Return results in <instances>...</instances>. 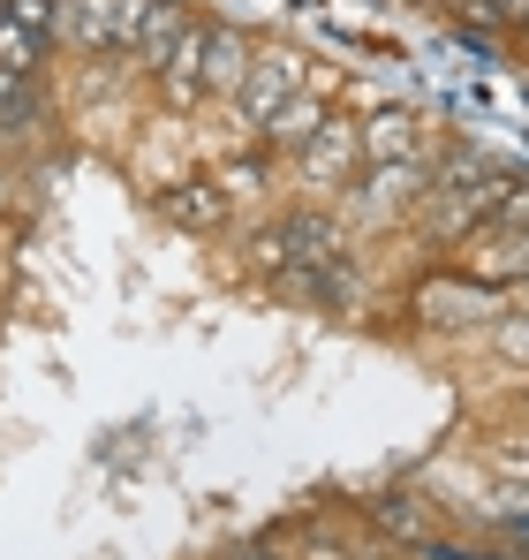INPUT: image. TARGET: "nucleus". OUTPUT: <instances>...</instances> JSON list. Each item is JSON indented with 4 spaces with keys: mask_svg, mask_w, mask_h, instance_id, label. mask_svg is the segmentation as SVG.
<instances>
[{
    "mask_svg": "<svg viewBox=\"0 0 529 560\" xmlns=\"http://www.w3.org/2000/svg\"><path fill=\"white\" fill-rule=\"evenodd\" d=\"M416 318L424 326H484V318H499L507 311V295L492 288V280L477 273H439V280H416Z\"/></svg>",
    "mask_w": 529,
    "mask_h": 560,
    "instance_id": "obj_1",
    "label": "nucleus"
},
{
    "mask_svg": "<svg viewBox=\"0 0 529 560\" xmlns=\"http://www.w3.org/2000/svg\"><path fill=\"white\" fill-rule=\"evenodd\" d=\"M341 258V228L318 220V212H295L280 228L258 235V273H287V266H333Z\"/></svg>",
    "mask_w": 529,
    "mask_h": 560,
    "instance_id": "obj_2",
    "label": "nucleus"
},
{
    "mask_svg": "<svg viewBox=\"0 0 529 560\" xmlns=\"http://www.w3.org/2000/svg\"><path fill=\"white\" fill-rule=\"evenodd\" d=\"M461 273L492 280V288H507V280H529V228L477 220V228L461 235Z\"/></svg>",
    "mask_w": 529,
    "mask_h": 560,
    "instance_id": "obj_3",
    "label": "nucleus"
},
{
    "mask_svg": "<svg viewBox=\"0 0 529 560\" xmlns=\"http://www.w3.org/2000/svg\"><path fill=\"white\" fill-rule=\"evenodd\" d=\"M295 92H303V61H295V54H258V61L243 69V84H235V114H243L250 129H264Z\"/></svg>",
    "mask_w": 529,
    "mask_h": 560,
    "instance_id": "obj_4",
    "label": "nucleus"
},
{
    "mask_svg": "<svg viewBox=\"0 0 529 560\" xmlns=\"http://www.w3.org/2000/svg\"><path fill=\"white\" fill-rule=\"evenodd\" d=\"M46 38H54V0H8L0 8V69L31 77L38 54H46Z\"/></svg>",
    "mask_w": 529,
    "mask_h": 560,
    "instance_id": "obj_5",
    "label": "nucleus"
},
{
    "mask_svg": "<svg viewBox=\"0 0 529 560\" xmlns=\"http://www.w3.org/2000/svg\"><path fill=\"white\" fill-rule=\"evenodd\" d=\"M355 160H363V137H355V121H318V129L295 144V167H303V183H349Z\"/></svg>",
    "mask_w": 529,
    "mask_h": 560,
    "instance_id": "obj_6",
    "label": "nucleus"
},
{
    "mask_svg": "<svg viewBox=\"0 0 529 560\" xmlns=\"http://www.w3.org/2000/svg\"><path fill=\"white\" fill-rule=\"evenodd\" d=\"M54 31L69 46H91V54H121V15L114 0H54Z\"/></svg>",
    "mask_w": 529,
    "mask_h": 560,
    "instance_id": "obj_7",
    "label": "nucleus"
},
{
    "mask_svg": "<svg viewBox=\"0 0 529 560\" xmlns=\"http://www.w3.org/2000/svg\"><path fill=\"white\" fill-rule=\"evenodd\" d=\"M355 137H363V160H371V167H386V160H424V129H416L409 106H386V114L355 121Z\"/></svg>",
    "mask_w": 529,
    "mask_h": 560,
    "instance_id": "obj_8",
    "label": "nucleus"
},
{
    "mask_svg": "<svg viewBox=\"0 0 529 560\" xmlns=\"http://www.w3.org/2000/svg\"><path fill=\"white\" fill-rule=\"evenodd\" d=\"M189 31H197V15H189L181 0H152V8H144V31H137V46H129V54H137L152 77H160V69L175 61V46L189 38Z\"/></svg>",
    "mask_w": 529,
    "mask_h": 560,
    "instance_id": "obj_9",
    "label": "nucleus"
},
{
    "mask_svg": "<svg viewBox=\"0 0 529 560\" xmlns=\"http://www.w3.org/2000/svg\"><path fill=\"white\" fill-rule=\"evenodd\" d=\"M160 212H167L175 228H197V235H204V228L227 220V189L220 183H167L160 189Z\"/></svg>",
    "mask_w": 529,
    "mask_h": 560,
    "instance_id": "obj_10",
    "label": "nucleus"
},
{
    "mask_svg": "<svg viewBox=\"0 0 529 560\" xmlns=\"http://www.w3.org/2000/svg\"><path fill=\"white\" fill-rule=\"evenodd\" d=\"M250 61H258V54H250L235 31H212V46H204V92H235Z\"/></svg>",
    "mask_w": 529,
    "mask_h": 560,
    "instance_id": "obj_11",
    "label": "nucleus"
},
{
    "mask_svg": "<svg viewBox=\"0 0 529 560\" xmlns=\"http://www.w3.org/2000/svg\"><path fill=\"white\" fill-rule=\"evenodd\" d=\"M31 121H38V92H31V77L0 69V129H8V137H23Z\"/></svg>",
    "mask_w": 529,
    "mask_h": 560,
    "instance_id": "obj_12",
    "label": "nucleus"
},
{
    "mask_svg": "<svg viewBox=\"0 0 529 560\" xmlns=\"http://www.w3.org/2000/svg\"><path fill=\"white\" fill-rule=\"evenodd\" d=\"M318 121H326V106H318L310 92H295L287 106H280V114H272V121H264V137H280V144H303Z\"/></svg>",
    "mask_w": 529,
    "mask_h": 560,
    "instance_id": "obj_13",
    "label": "nucleus"
},
{
    "mask_svg": "<svg viewBox=\"0 0 529 560\" xmlns=\"http://www.w3.org/2000/svg\"><path fill=\"white\" fill-rule=\"evenodd\" d=\"M484 220H499V228H529V183H507V197H499Z\"/></svg>",
    "mask_w": 529,
    "mask_h": 560,
    "instance_id": "obj_14",
    "label": "nucleus"
},
{
    "mask_svg": "<svg viewBox=\"0 0 529 560\" xmlns=\"http://www.w3.org/2000/svg\"><path fill=\"white\" fill-rule=\"evenodd\" d=\"M371 515H378L386 530H401V538H416V508H409V500H378Z\"/></svg>",
    "mask_w": 529,
    "mask_h": 560,
    "instance_id": "obj_15",
    "label": "nucleus"
},
{
    "mask_svg": "<svg viewBox=\"0 0 529 560\" xmlns=\"http://www.w3.org/2000/svg\"><path fill=\"white\" fill-rule=\"evenodd\" d=\"M258 175H264V160H258V152H243V160H227V189H250Z\"/></svg>",
    "mask_w": 529,
    "mask_h": 560,
    "instance_id": "obj_16",
    "label": "nucleus"
},
{
    "mask_svg": "<svg viewBox=\"0 0 529 560\" xmlns=\"http://www.w3.org/2000/svg\"><path fill=\"white\" fill-rule=\"evenodd\" d=\"M492 8V23H529V0H484Z\"/></svg>",
    "mask_w": 529,
    "mask_h": 560,
    "instance_id": "obj_17",
    "label": "nucleus"
},
{
    "mask_svg": "<svg viewBox=\"0 0 529 560\" xmlns=\"http://www.w3.org/2000/svg\"><path fill=\"white\" fill-rule=\"evenodd\" d=\"M424 560H461V553H439V546H432V553H424Z\"/></svg>",
    "mask_w": 529,
    "mask_h": 560,
    "instance_id": "obj_18",
    "label": "nucleus"
},
{
    "mask_svg": "<svg viewBox=\"0 0 529 560\" xmlns=\"http://www.w3.org/2000/svg\"><path fill=\"white\" fill-rule=\"evenodd\" d=\"M243 560H280V553H243Z\"/></svg>",
    "mask_w": 529,
    "mask_h": 560,
    "instance_id": "obj_19",
    "label": "nucleus"
},
{
    "mask_svg": "<svg viewBox=\"0 0 529 560\" xmlns=\"http://www.w3.org/2000/svg\"><path fill=\"white\" fill-rule=\"evenodd\" d=\"M0 205H8V189H0Z\"/></svg>",
    "mask_w": 529,
    "mask_h": 560,
    "instance_id": "obj_20",
    "label": "nucleus"
},
{
    "mask_svg": "<svg viewBox=\"0 0 529 560\" xmlns=\"http://www.w3.org/2000/svg\"><path fill=\"white\" fill-rule=\"evenodd\" d=\"M522 31H529V23H522Z\"/></svg>",
    "mask_w": 529,
    "mask_h": 560,
    "instance_id": "obj_21",
    "label": "nucleus"
}]
</instances>
